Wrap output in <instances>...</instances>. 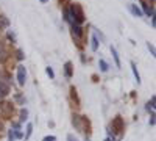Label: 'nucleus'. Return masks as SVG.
Here are the masks:
<instances>
[{
	"instance_id": "nucleus-1",
	"label": "nucleus",
	"mask_w": 156,
	"mask_h": 141,
	"mask_svg": "<svg viewBox=\"0 0 156 141\" xmlns=\"http://www.w3.org/2000/svg\"><path fill=\"white\" fill-rule=\"evenodd\" d=\"M72 125L78 132L84 133V141H90V122L86 116H81L78 113L72 114Z\"/></svg>"
},
{
	"instance_id": "nucleus-2",
	"label": "nucleus",
	"mask_w": 156,
	"mask_h": 141,
	"mask_svg": "<svg viewBox=\"0 0 156 141\" xmlns=\"http://www.w3.org/2000/svg\"><path fill=\"white\" fill-rule=\"evenodd\" d=\"M69 8V13H70V16H72V20L73 24H78V25H83L84 20H86V14H84V9L80 3H70Z\"/></svg>"
},
{
	"instance_id": "nucleus-3",
	"label": "nucleus",
	"mask_w": 156,
	"mask_h": 141,
	"mask_svg": "<svg viewBox=\"0 0 156 141\" xmlns=\"http://www.w3.org/2000/svg\"><path fill=\"white\" fill-rule=\"evenodd\" d=\"M70 35L73 38V41L81 46L83 41V36H84V30H83V25H78V24H70Z\"/></svg>"
},
{
	"instance_id": "nucleus-4",
	"label": "nucleus",
	"mask_w": 156,
	"mask_h": 141,
	"mask_svg": "<svg viewBox=\"0 0 156 141\" xmlns=\"http://www.w3.org/2000/svg\"><path fill=\"white\" fill-rule=\"evenodd\" d=\"M11 57V52L6 46V41L5 39H0V65H5V63L9 60Z\"/></svg>"
},
{
	"instance_id": "nucleus-5",
	"label": "nucleus",
	"mask_w": 156,
	"mask_h": 141,
	"mask_svg": "<svg viewBox=\"0 0 156 141\" xmlns=\"http://www.w3.org/2000/svg\"><path fill=\"white\" fill-rule=\"evenodd\" d=\"M16 69H17V74H16L17 85H19V86H23L25 82H27V68H25L23 65H19Z\"/></svg>"
},
{
	"instance_id": "nucleus-6",
	"label": "nucleus",
	"mask_w": 156,
	"mask_h": 141,
	"mask_svg": "<svg viewBox=\"0 0 156 141\" xmlns=\"http://www.w3.org/2000/svg\"><path fill=\"white\" fill-rule=\"evenodd\" d=\"M140 9H142V13L144 14H147V16H154V8H153V5H150L148 2H145V0H140Z\"/></svg>"
},
{
	"instance_id": "nucleus-7",
	"label": "nucleus",
	"mask_w": 156,
	"mask_h": 141,
	"mask_svg": "<svg viewBox=\"0 0 156 141\" xmlns=\"http://www.w3.org/2000/svg\"><path fill=\"white\" fill-rule=\"evenodd\" d=\"M64 77H66L67 80H70L73 77V65H72V61L64 63Z\"/></svg>"
},
{
	"instance_id": "nucleus-8",
	"label": "nucleus",
	"mask_w": 156,
	"mask_h": 141,
	"mask_svg": "<svg viewBox=\"0 0 156 141\" xmlns=\"http://www.w3.org/2000/svg\"><path fill=\"white\" fill-rule=\"evenodd\" d=\"M128 9L131 11V14L134 17H144V13H142L140 6H137L136 3H128Z\"/></svg>"
},
{
	"instance_id": "nucleus-9",
	"label": "nucleus",
	"mask_w": 156,
	"mask_h": 141,
	"mask_svg": "<svg viewBox=\"0 0 156 141\" xmlns=\"http://www.w3.org/2000/svg\"><path fill=\"white\" fill-rule=\"evenodd\" d=\"M2 114L5 118H9L12 116V111H14V107H12V104H9V102H3V105H2Z\"/></svg>"
},
{
	"instance_id": "nucleus-10",
	"label": "nucleus",
	"mask_w": 156,
	"mask_h": 141,
	"mask_svg": "<svg viewBox=\"0 0 156 141\" xmlns=\"http://www.w3.org/2000/svg\"><path fill=\"white\" fill-rule=\"evenodd\" d=\"M109 50H111L112 60H114V63H115V68H122V63H120V57H119V54H117V49H115L114 46H111V47H109Z\"/></svg>"
},
{
	"instance_id": "nucleus-11",
	"label": "nucleus",
	"mask_w": 156,
	"mask_h": 141,
	"mask_svg": "<svg viewBox=\"0 0 156 141\" xmlns=\"http://www.w3.org/2000/svg\"><path fill=\"white\" fill-rule=\"evenodd\" d=\"M9 91H11V89H9V85L6 83V80H3V79H0V93H2L5 97L9 94Z\"/></svg>"
},
{
	"instance_id": "nucleus-12",
	"label": "nucleus",
	"mask_w": 156,
	"mask_h": 141,
	"mask_svg": "<svg viewBox=\"0 0 156 141\" xmlns=\"http://www.w3.org/2000/svg\"><path fill=\"white\" fill-rule=\"evenodd\" d=\"M154 105H156V96H151L150 100L145 104V110L148 113H154Z\"/></svg>"
},
{
	"instance_id": "nucleus-13",
	"label": "nucleus",
	"mask_w": 156,
	"mask_h": 141,
	"mask_svg": "<svg viewBox=\"0 0 156 141\" xmlns=\"http://www.w3.org/2000/svg\"><path fill=\"white\" fill-rule=\"evenodd\" d=\"M98 46H100L98 38L92 33V36H90V50H92V52H97V50H98Z\"/></svg>"
},
{
	"instance_id": "nucleus-14",
	"label": "nucleus",
	"mask_w": 156,
	"mask_h": 141,
	"mask_svg": "<svg viewBox=\"0 0 156 141\" xmlns=\"http://www.w3.org/2000/svg\"><path fill=\"white\" fill-rule=\"evenodd\" d=\"M129 66H131V71H133V75H134V79H136L137 85H140V74H139V71H137L136 63H134V61H131V63H129Z\"/></svg>"
},
{
	"instance_id": "nucleus-15",
	"label": "nucleus",
	"mask_w": 156,
	"mask_h": 141,
	"mask_svg": "<svg viewBox=\"0 0 156 141\" xmlns=\"http://www.w3.org/2000/svg\"><path fill=\"white\" fill-rule=\"evenodd\" d=\"M62 17H64V20H66L69 25H70V24H73L72 16H70V13H69V8H67V6H64V8H62Z\"/></svg>"
},
{
	"instance_id": "nucleus-16",
	"label": "nucleus",
	"mask_w": 156,
	"mask_h": 141,
	"mask_svg": "<svg viewBox=\"0 0 156 141\" xmlns=\"http://www.w3.org/2000/svg\"><path fill=\"white\" fill-rule=\"evenodd\" d=\"M19 116H20V118H19V122L23 124L25 121L28 119V110L25 108V107H22V108H20V113H19Z\"/></svg>"
},
{
	"instance_id": "nucleus-17",
	"label": "nucleus",
	"mask_w": 156,
	"mask_h": 141,
	"mask_svg": "<svg viewBox=\"0 0 156 141\" xmlns=\"http://www.w3.org/2000/svg\"><path fill=\"white\" fill-rule=\"evenodd\" d=\"M98 68H100L101 72H108V71H109V65H108V63L103 60V58L98 60Z\"/></svg>"
},
{
	"instance_id": "nucleus-18",
	"label": "nucleus",
	"mask_w": 156,
	"mask_h": 141,
	"mask_svg": "<svg viewBox=\"0 0 156 141\" xmlns=\"http://www.w3.org/2000/svg\"><path fill=\"white\" fill-rule=\"evenodd\" d=\"M6 38H8V41H9V43H12V44H16V43H17L16 33L12 32V30H6Z\"/></svg>"
},
{
	"instance_id": "nucleus-19",
	"label": "nucleus",
	"mask_w": 156,
	"mask_h": 141,
	"mask_svg": "<svg viewBox=\"0 0 156 141\" xmlns=\"http://www.w3.org/2000/svg\"><path fill=\"white\" fill-rule=\"evenodd\" d=\"M31 133H33V124H31V122H27V130H25V135H23L25 141H27V139H30Z\"/></svg>"
},
{
	"instance_id": "nucleus-20",
	"label": "nucleus",
	"mask_w": 156,
	"mask_h": 141,
	"mask_svg": "<svg viewBox=\"0 0 156 141\" xmlns=\"http://www.w3.org/2000/svg\"><path fill=\"white\" fill-rule=\"evenodd\" d=\"M14 100L17 102L19 105H25V102H27V100L23 99V96H22L20 93H16V94H14Z\"/></svg>"
},
{
	"instance_id": "nucleus-21",
	"label": "nucleus",
	"mask_w": 156,
	"mask_h": 141,
	"mask_svg": "<svg viewBox=\"0 0 156 141\" xmlns=\"http://www.w3.org/2000/svg\"><path fill=\"white\" fill-rule=\"evenodd\" d=\"M70 97L73 100H76V105H80V99H78V96H76V88L75 86H70Z\"/></svg>"
},
{
	"instance_id": "nucleus-22",
	"label": "nucleus",
	"mask_w": 156,
	"mask_h": 141,
	"mask_svg": "<svg viewBox=\"0 0 156 141\" xmlns=\"http://www.w3.org/2000/svg\"><path fill=\"white\" fill-rule=\"evenodd\" d=\"M45 74H47V75L50 77L51 80L55 79V71H53V68H50V66H47V68H45Z\"/></svg>"
},
{
	"instance_id": "nucleus-23",
	"label": "nucleus",
	"mask_w": 156,
	"mask_h": 141,
	"mask_svg": "<svg viewBox=\"0 0 156 141\" xmlns=\"http://www.w3.org/2000/svg\"><path fill=\"white\" fill-rule=\"evenodd\" d=\"M94 35L97 36V38H100V41L101 43H105V35H103L100 30H97V28H94Z\"/></svg>"
},
{
	"instance_id": "nucleus-24",
	"label": "nucleus",
	"mask_w": 156,
	"mask_h": 141,
	"mask_svg": "<svg viewBox=\"0 0 156 141\" xmlns=\"http://www.w3.org/2000/svg\"><path fill=\"white\" fill-rule=\"evenodd\" d=\"M16 58H17L19 61H22V60L25 58V55H23V50H22V49H17V50H16Z\"/></svg>"
},
{
	"instance_id": "nucleus-25",
	"label": "nucleus",
	"mask_w": 156,
	"mask_h": 141,
	"mask_svg": "<svg viewBox=\"0 0 156 141\" xmlns=\"http://www.w3.org/2000/svg\"><path fill=\"white\" fill-rule=\"evenodd\" d=\"M147 49L150 50V55H151V57H154V55H156V50H154V46H153V44H151L150 41L147 43Z\"/></svg>"
},
{
	"instance_id": "nucleus-26",
	"label": "nucleus",
	"mask_w": 156,
	"mask_h": 141,
	"mask_svg": "<svg viewBox=\"0 0 156 141\" xmlns=\"http://www.w3.org/2000/svg\"><path fill=\"white\" fill-rule=\"evenodd\" d=\"M154 122H156V114L154 113H150V119H148L150 127H154Z\"/></svg>"
},
{
	"instance_id": "nucleus-27",
	"label": "nucleus",
	"mask_w": 156,
	"mask_h": 141,
	"mask_svg": "<svg viewBox=\"0 0 156 141\" xmlns=\"http://www.w3.org/2000/svg\"><path fill=\"white\" fill-rule=\"evenodd\" d=\"M11 129H22V124L19 121H12L11 122Z\"/></svg>"
},
{
	"instance_id": "nucleus-28",
	"label": "nucleus",
	"mask_w": 156,
	"mask_h": 141,
	"mask_svg": "<svg viewBox=\"0 0 156 141\" xmlns=\"http://www.w3.org/2000/svg\"><path fill=\"white\" fill-rule=\"evenodd\" d=\"M42 141H56V136L55 135H47L42 138Z\"/></svg>"
},
{
	"instance_id": "nucleus-29",
	"label": "nucleus",
	"mask_w": 156,
	"mask_h": 141,
	"mask_svg": "<svg viewBox=\"0 0 156 141\" xmlns=\"http://www.w3.org/2000/svg\"><path fill=\"white\" fill-rule=\"evenodd\" d=\"M66 141H78V138H76L75 135L69 133V135H67V138H66Z\"/></svg>"
},
{
	"instance_id": "nucleus-30",
	"label": "nucleus",
	"mask_w": 156,
	"mask_h": 141,
	"mask_svg": "<svg viewBox=\"0 0 156 141\" xmlns=\"http://www.w3.org/2000/svg\"><path fill=\"white\" fill-rule=\"evenodd\" d=\"M151 27H153V28L156 27V19H154V16H151Z\"/></svg>"
},
{
	"instance_id": "nucleus-31",
	"label": "nucleus",
	"mask_w": 156,
	"mask_h": 141,
	"mask_svg": "<svg viewBox=\"0 0 156 141\" xmlns=\"http://www.w3.org/2000/svg\"><path fill=\"white\" fill-rule=\"evenodd\" d=\"M48 127H55V122L53 121H48Z\"/></svg>"
},
{
	"instance_id": "nucleus-32",
	"label": "nucleus",
	"mask_w": 156,
	"mask_h": 141,
	"mask_svg": "<svg viewBox=\"0 0 156 141\" xmlns=\"http://www.w3.org/2000/svg\"><path fill=\"white\" fill-rule=\"evenodd\" d=\"M3 99H5V96H3L2 93H0V102H3Z\"/></svg>"
},
{
	"instance_id": "nucleus-33",
	"label": "nucleus",
	"mask_w": 156,
	"mask_h": 141,
	"mask_svg": "<svg viewBox=\"0 0 156 141\" xmlns=\"http://www.w3.org/2000/svg\"><path fill=\"white\" fill-rule=\"evenodd\" d=\"M39 2H41V3H44V5H45V3L48 2V0H39Z\"/></svg>"
},
{
	"instance_id": "nucleus-34",
	"label": "nucleus",
	"mask_w": 156,
	"mask_h": 141,
	"mask_svg": "<svg viewBox=\"0 0 156 141\" xmlns=\"http://www.w3.org/2000/svg\"><path fill=\"white\" fill-rule=\"evenodd\" d=\"M2 130H3V124H2V122H0V132H2Z\"/></svg>"
},
{
	"instance_id": "nucleus-35",
	"label": "nucleus",
	"mask_w": 156,
	"mask_h": 141,
	"mask_svg": "<svg viewBox=\"0 0 156 141\" xmlns=\"http://www.w3.org/2000/svg\"><path fill=\"white\" fill-rule=\"evenodd\" d=\"M153 3H154V0H151V5H153Z\"/></svg>"
}]
</instances>
